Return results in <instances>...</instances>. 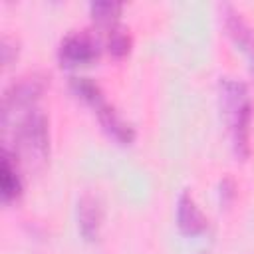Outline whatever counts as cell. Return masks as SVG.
<instances>
[{"mask_svg":"<svg viewBox=\"0 0 254 254\" xmlns=\"http://www.w3.org/2000/svg\"><path fill=\"white\" fill-rule=\"evenodd\" d=\"M218 105L226 123L230 145L238 159L250 155V127H252V97L248 87L234 77H220L218 81Z\"/></svg>","mask_w":254,"mask_h":254,"instance_id":"cell-1","label":"cell"},{"mask_svg":"<svg viewBox=\"0 0 254 254\" xmlns=\"http://www.w3.org/2000/svg\"><path fill=\"white\" fill-rule=\"evenodd\" d=\"M8 149V147H6ZM10 151V149H8ZM14 157H22L32 167H42L50 155V129L48 119L38 107L22 111L14 125Z\"/></svg>","mask_w":254,"mask_h":254,"instance_id":"cell-2","label":"cell"},{"mask_svg":"<svg viewBox=\"0 0 254 254\" xmlns=\"http://www.w3.org/2000/svg\"><path fill=\"white\" fill-rule=\"evenodd\" d=\"M69 87H71V91H73L79 99H83L85 103H89V105L93 107V111L97 113V119H99L101 127H103L117 143L129 145V143L135 139V129L105 101V97H103L99 85H97L93 79H89V77H85V75H79V77L75 75V77L69 79Z\"/></svg>","mask_w":254,"mask_h":254,"instance_id":"cell-3","label":"cell"},{"mask_svg":"<svg viewBox=\"0 0 254 254\" xmlns=\"http://www.w3.org/2000/svg\"><path fill=\"white\" fill-rule=\"evenodd\" d=\"M46 87V81L42 75H26L10 83L4 91L2 99V119H8L16 111H26L30 107H36V99L42 95Z\"/></svg>","mask_w":254,"mask_h":254,"instance_id":"cell-4","label":"cell"},{"mask_svg":"<svg viewBox=\"0 0 254 254\" xmlns=\"http://www.w3.org/2000/svg\"><path fill=\"white\" fill-rule=\"evenodd\" d=\"M220 18H222V26L228 34V38L232 40V44L244 54L250 73L254 77V28L246 22V18L242 16V12H238L234 6L230 4H220Z\"/></svg>","mask_w":254,"mask_h":254,"instance_id":"cell-5","label":"cell"},{"mask_svg":"<svg viewBox=\"0 0 254 254\" xmlns=\"http://www.w3.org/2000/svg\"><path fill=\"white\" fill-rule=\"evenodd\" d=\"M99 56V42L95 40L93 34L81 30V32H69L67 36L62 38L60 48H58V58L62 65L75 67L89 64L97 60Z\"/></svg>","mask_w":254,"mask_h":254,"instance_id":"cell-6","label":"cell"},{"mask_svg":"<svg viewBox=\"0 0 254 254\" xmlns=\"http://www.w3.org/2000/svg\"><path fill=\"white\" fill-rule=\"evenodd\" d=\"M177 226L185 236H196L208 228L206 216L189 190H183L177 198Z\"/></svg>","mask_w":254,"mask_h":254,"instance_id":"cell-7","label":"cell"},{"mask_svg":"<svg viewBox=\"0 0 254 254\" xmlns=\"http://www.w3.org/2000/svg\"><path fill=\"white\" fill-rule=\"evenodd\" d=\"M101 218H103V212L97 196H93L91 192H83L77 200V228L85 240L89 242L97 240Z\"/></svg>","mask_w":254,"mask_h":254,"instance_id":"cell-8","label":"cell"},{"mask_svg":"<svg viewBox=\"0 0 254 254\" xmlns=\"http://www.w3.org/2000/svg\"><path fill=\"white\" fill-rule=\"evenodd\" d=\"M0 187H2V200L4 202H12L22 194V177L18 171V159L8 149H4V153H2Z\"/></svg>","mask_w":254,"mask_h":254,"instance_id":"cell-9","label":"cell"},{"mask_svg":"<svg viewBox=\"0 0 254 254\" xmlns=\"http://www.w3.org/2000/svg\"><path fill=\"white\" fill-rule=\"evenodd\" d=\"M131 48V38L125 30L121 28H111L107 34V50L113 58H123L129 54Z\"/></svg>","mask_w":254,"mask_h":254,"instance_id":"cell-10","label":"cell"},{"mask_svg":"<svg viewBox=\"0 0 254 254\" xmlns=\"http://www.w3.org/2000/svg\"><path fill=\"white\" fill-rule=\"evenodd\" d=\"M123 4L119 2H91L89 4V12L93 16V20L101 22V24H113L121 12Z\"/></svg>","mask_w":254,"mask_h":254,"instance_id":"cell-11","label":"cell"},{"mask_svg":"<svg viewBox=\"0 0 254 254\" xmlns=\"http://www.w3.org/2000/svg\"><path fill=\"white\" fill-rule=\"evenodd\" d=\"M218 194H220V204H230L232 198L236 196V185L230 177H224L218 185Z\"/></svg>","mask_w":254,"mask_h":254,"instance_id":"cell-12","label":"cell"}]
</instances>
